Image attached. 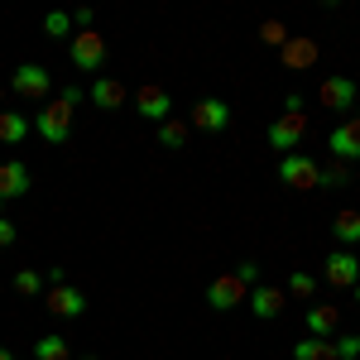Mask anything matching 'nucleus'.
I'll use <instances>...</instances> for the list:
<instances>
[{
	"label": "nucleus",
	"mask_w": 360,
	"mask_h": 360,
	"mask_svg": "<svg viewBox=\"0 0 360 360\" xmlns=\"http://www.w3.org/2000/svg\"><path fill=\"white\" fill-rule=\"evenodd\" d=\"M77 101H82V91L77 86H63L49 106H39V139L44 144H68V135H72V120H77Z\"/></svg>",
	"instance_id": "obj_1"
},
{
	"label": "nucleus",
	"mask_w": 360,
	"mask_h": 360,
	"mask_svg": "<svg viewBox=\"0 0 360 360\" xmlns=\"http://www.w3.org/2000/svg\"><path fill=\"white\" fill-rule=\"evenodd\" d=\"M278 183L293 188V193H312V188H322V168L307 154H283L278 159Z\"/></svg>",
	"instance_id": "obj_2"
},
{
	"label": "nucleus",
	"mask_w": 360,
	"mask_h": 360,
	"mask_svg": "<svg viewBox=\"0 0 360 360\" xmlns=\"http://www.w3.org/2000/svg\"><path fill=\"white\" fill-rule=\"evenodd\" d=\"M68 58H72L77 72H101V68H106V39H101L96 29H82V34H72Z\"/></svg>",
	"instance_id": "obj_3"
},
{
	"label": "nucleus",
	"mask_w": 360,
	"mask_h": 360,
	"mask_svg": "<svg viewBox=\"0 0 360 360\" xmlns=\"http://www.w3.org/2000/svg\"><path fill=\"white\" fill-rule=\"evenodd\" d=\"M245 298H250V283L236 274V269L207 283V307H212V312H231V307H240Z\"/></svg>",
	"instance_id": "obj_4"
},
{
	"label": "nucleus",
	"mask_w": 360,
	"mask_h": 360,
	"mask_svg": "<svg viewBox=\"0 0 360 360\" xmlns=\"http://www.w3.org/2000/svg\"><path fill=\"white\" fill-rule=\"evenodd\" d=\"M307 139V115H278L274 125H269V149L274 154H298V144Z\"/></svg>",
	"instance_id": "obj_5"
},
{
	"label": "nucleus",
	"mask_w": 360,
	"mask_h": 360,
	"mask_svg": "<svg viewBox=\"0 0 360 360\" xmlns=\"http://www.w3.org/2000/svg\"><path fill=\"white\" fill-rule=\"evenodd\" d=\"M188 130H202V135H221L231 130V106H226L221 96H202L193 106V125Z\"/></svg>",
	"instance_id": "obj_6"
},
{
	"label": "nucleus",
	"mask_w": 360,
	"mask_h": 360,
	"mask_svg": "<svg viewBox=\"0 0 360 360\" xmlns=\"http://www.w3.org/2000/svg\"><path fill=\"white\" fill-rule=\"evenodd\" d=\"M44 303H49V312H53V317H63V322H77V317L86 312V293H82V288H72V283H49Z\"/></svg>",
	"instance_id": "obj_7"
},
{
	"label": "nucleus",
	"mask_w": 360,
	"mask_h": 360,
	"mask_svg": "<svg viewBox=\"0 0 360 360\" xmlns=\"http://www.w3.org/2000/svg\"><path fill=\"white\" fill-rule=\"evenodd\" d=\"M10 86H15L25 101H44V96L53 91V77H49V68H39V63H20L15 77H10Z\"/></svg>",
	"instance_id": "obj_8"
},
{
	"label": "nucleus",
	"mask_w": 360,
	"mask_h": 360,
	"mask_svg": "<svg viewBox=\"0 0 360 360\" xmlns=\"http://www.w3.org/2000/svg\"><path fill=\"white\" fill-rule=\"evenodd\" d=\"M322 278H327L332 288H356L360 283V255H351V250H332L327 264H322Z\"/></svg>",
	"instance_id": "obj_9"
},
{
	"label": "nucleus",
	"mask_w": 360,
	"mask_h": 360,
	"mask_svg": "<svg viewBox=\"0 0 360 360\" xmlns=\"http://www.w3.org/2000/svg\"><path fill=\"white\" fill-rule=\"evenodd\" d=\"M34 188V173L25 159H0V202H15Z\"/></svg>",
	"instance_id": "obj_10"
},
{
	"label": "nucleus",
	"mask_w": 360,
	"mask_h": 360,
	"mask_svg": "<svg viewBox=\"0 0 360 360\" xmlns=\"http://www.w3.org/2000/svg\"><path fill=\"white\" fill-rule=\"evenodd\" d=\"M135 111L144 115V120H154V125H164L168 115H173V96H168L164 86H154V82H144L135 91Z\"/></svg>",
	"instance_id": "obj_11"
},
{
	"label": "nucleus",
	"mask_w": 360,
	"mask_h": 360,
	"mask_svg": "<svg viewBox=\"0 0 360 360\" xmlns=\"http://www.w3.org/2000/svg\"><path fill=\"white\" fill-rule=\"evenodd\" d=\"M327 149H332V159H341V164L360 159V115H351V120L336 125L332 135H327Z\"/></svg>",
	"instance_id": "obj_12"
},
{
	"label": "nucleus",
	"mask_w": 360,
	"mask_h": 360,
	"mask_svg": "<svg viewBox=\"0 0 360 360\" xmlns=\"http://www.w3.org/2000/svg\"><path fill=\"white\" fill-rule=\"evenodd\" d=\"M283 298H288V293H283V288H274V283H255L245 303H250V312H255L259 322H269V317H278V312H283Z\"/></svg>",
	"instance_id": "obj_13"
},
{
	"label": "nucleus",
	"mask_w": 360,
	"mask_h": 360,
	"mask_svg": "<svg viewBox=\"0 0 360 360\" xmlns=\"http://www.w3.org/2000/svg\"><path fill=\"white\" fill-rule=\"evenodd\" d=\"M317 96H322L327 111H351V106H356V82H351V77H327Z\"/></svg>",
	"instance_id": "obj_14"
},
{
	"label": "nucleus",
	"mask_w": 360,
	"mask_h": 360,
	"mask_svg": "<svg viewBox=\"0 0 360 360\" xmlns=\"http://www.w3.org/2000/svg\"><path fill=\"white\" fill-rule=\"evenodd\" d=\"M336 327H341V307H332V303H312V307H307V336L332 341Z\"/></svg>",
	"instance_id": "obj_15"
},
{
	"label": "nucleus",
	"mask_w": 360,
	"mask_h": 360,
	"mask_svg": "<svg viewBox=\"0 0 360 360\" xmlns=\"http://www.w3.org/2000/svg\"><path fill=\"white\" fill-rule=\"evenodd\" d=\"M91 101H96L101 111H120V106H125V82H120V77H96V82H91Z\"/></svg>",
	"instance_id": "obj_16"
},
{
	"label": "nucleus",
	"mask_w": 360,
	"mask_h": 360,
	"mask_svg": "<svg viewBox=\"0 0 360 360\" xmlns=\"http://www.w3.org/2000/svg\"><path fill=\"white\" fill-rule=\"evenodd\" d=\"M278 53H283V68L298 72V68H312V63H317V44H312V39H288Z\"/></svg>",
	"instance_id": "obj_17"
},
{
	"label": "nucleus",
	"mask_w": 360,
	"mask_h": 360,
	"mask_svg": "<svg viewBox=\"0 0 360 360\" xmlns=\"http://www.w3.org/2000/svg\"><path fill=\"white\" fill-rule=\"evenodd\" d=\"M29 115H20V111H0V144H25L29 139Z\"/></svg>",
	"instance_id": "obj_18"
},
{
	"label": "nucleus",
	"mask_w": 360,
	"mask_h": 360,
	"mask_svg": "<svg viewBox=\"0 0 360 360\" xmlns=\"http://www.w3.org/2000/svg\"><path fill=\"white\" fill-rule=\"evenodd\" d=\"M332 236L341 240V245H360V212H356V207H346V212H336V221H332Z\"/></svg>",
	"instance_id": "obj_19"
},
{
	"label": "nucleus",
	"mask_w": 360,
	"mask_h": 360,
	"mask_svg": "<svg viewBox=\"0 0 360 360\" xmlns=\"http://www.w3.org/2000/svg\"><path fill=\"white\" fill-rule=\"evenodd\" d=\"M34 360H72V346H68V336H39V346H34Z\"/></svg>",
	"instance_id": "obj_20"
},
{
	"label": "nucleus",
	"mask_w": 360,
	"mask_h": 360,
	"mask_svg": "<svg viewBox=\"0 0 360 360\" xmlns=\"http://www.w3.org/2000/svg\"><path fill=\"white\" fill-rule=\"evenodd\" d=\"M293 360H336V346L322 341V336H303V341L293 346Z\"/></svg>",
	"instance_id": "obj_21"
},
{
	"label": "nucleus",
	"mask_w": 360,
	"mask_h": 360,
	"mask_svg": "<svg viewBox=\"0 0 360 360\" xmlns=\"http://www.w3.org/2000/svg\"><path fill=\"white\" fill-rule=\"evenodd\" d=\"M188 135H193V130H188V120H173V115H168L164 125H159V144H164V149H183Z\"/></svg>",
	"instance_id": "obj_22"
},
{
	"label": "nucleus",
	"mask_w": 360,
	"mask_h": 360,
	"mask_svg": "<svg viewBox=\"0 0 360 360\" xmlns=\"http://www.w3.org/2000/svg\"><path fill=\"white\" fill-rule=\"evenodd\" d=\"M44 283H49V278L39 274V269H15V293H25V298H39Z\"/></svg>",
	"instance_id": "obj_23"
},
{
	"label": "nucleus",
	"mask_w": 360,
	"mask_h": 360,
	"mask_svg": "<svg viewBox=\"0 0 360 360\" xmlns=\"http://www.w3.org/2000/svg\"><path fill=\"white\" fill-rule=\"evenodd\" d=\"M283 293H293V298H312V293H317V278L307 274V269H293L288 283H283Z\"/></svg>",
	"instance_id": "obj_24"
},
{
	"label": "nucleus",
	"mask_w": 360,
	"mask_h": 360,
	"mask_svg": "<svg viewBox=\"0 0 360 360\" xmlns=\"http://www.w3.org/2000/svg\"><path fill=\"white\" fill-rule=\"evenodd\" d=\"M44 34L49 39H72V15H63V10L44 15Z\"/></svg>",
	"instance_id": "obj_25"
},
{
	"label": "nucleus",
	"mask_w": 360,
	"mask_h": 360,
	"mask_svg": "<svg viewBox=\"0 0 360 360\" xmlns=\"http://www.w3.org/2000/svg\"><path fill=\"white\" fill-rule=\"evenodd\" d=\"M346 183H351V164L332 159V164L322 168V188H346Z\"/></svg>",
	"instance_id": "obj_26"
},
{
	"label": "nucleus",
	"mask_w": 360,
	"mask_h": 360,
	"mask_svg": "<svg viewBox=\"0 0 360 360\" xmlns=\"http://www.w3.org/2000/svg\"><path fill=\"white\" fill-rule=\"evenodd\" d=\"M259 39H264V44H274V49H283L293 34L283 29V20H264V25H259Z\"/></svg>",
	"instance_id": "obj_27"
},
{
	"label": "nucleus",
	"mask_w": 360,
	"mask_h": 360,
	"mask_svg": "<svg viewBox=\"0 0 360 360\" xmlns=\"http://www.w3.org/2000/svg\"><path fill=\"white\" fill-rule=\"evenodd\" d=\"M332 346H336V360H360V336H356V332L336 336Z\"/></svg>",
	"instance_id": "obj_28"
},
{
	"label": "nucleus",
	"mask_w": 360,
	"mask_h": 360,
	"mask_svg": "<svg viewBox=\"0 0 360 360\" xmlns=\"http://www.w3.org/2000/svg\"><path fill=\"white\" fill-rule=\"evenodd\" d=\"M236 274H240V278H245V283H250V288H255V283H259V264H255V259H245V264H240Z\"/></svg>",
	"instance_id": "obj_29"
},
{
	"label": "nucleus",
	"mask_w": 360,
	"mask_h": 360,
	"mask_svg": "<svg viewBox=\"0 0 360 360\" xmlns=\"http://www.w3.org/2000/svg\"><path fill=\"white\" fill-rule=\"evenodd\" d=\"M5 245H15V221L10 217H0V250Z\"/></svg>",
	"instance_id": "obj_30"
},
{
	"label": "nucleus",
	"mask_w": 360,
	"mask_h": 360,
	"mask_svg": "<svg viewBox=\"0 0 360 360\" xmlns=\"http://www.w3.org/2000/svg\"><path fill=\"white\" fill-rule=\"evenodd\" d=\"M0 360H15V351H5V346H0Z\"/></svg>",
	"instance_id": "obj_31"
},
{
	"label": "nucleus",
	"mask_w": 360,
	"mask_h": 360,
	"mask_svg": "<svg viewBox=\"0 0 360 360\" xmlns=\"http://www.w3.org/2000/svg\"><path fill=\"white\" fill-rule=\"evenodd\" d=\"M356 303H360V283H356Z\"/></svg>",
	"instance_id": "obj_32"
},
{
	"label": "nucleus",
	"mask_w": 360,
	"mask_h": 360,
	"mask_svg": "<svg viewBox=\"0 0 360 360\" xmlns=\"http://www.w3.org/2000/svg\"><path fill=\"white\" fill-rule=\"evenodd\" d=\"M82 360H96V356H82Z\"/></svg>",
	"instance_id": "obj_33"
}]
</instances>
